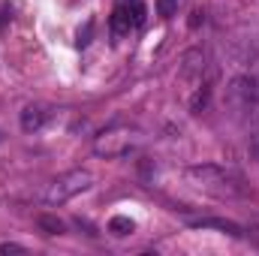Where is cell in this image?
Returning <instances> with one entry per match:
<instances>
[{"label": "cell", "instance_id": "cell-13", "mask_svg": "<svg viewBox=\"0 0 259 256\" xmlns=\"http://www.w3.org/2000/svg\"><path fill=\"white\" fill-rule=\"evenodd\" d=\"M91 33H94V21H88V24L78 30V39H75V42H78V49H84V46L91 42Z\"/></svg>", "mask_w": 259, "mask_h": 256}, {"label": "cell", "instance_id": "cell-6", "mask_svg": "<svg viewBox=\"0 0 259 256\" xmlns=\"http://www.w3.org/2000/svg\"><path fill=\"white\" fill-rule=\"evenodd\" d=\"M109 27H112V36H115V39L127 36L130 30H133V18H130V3H118V6H115V12H112V21H109Z\"/></svg>", "mask_w": 259, "mask_h": 256}, {"label": "cell", "instance_id": "cell-9", "mask_svg": "<svg viewBox=\"0 0 259 256\" xmlns=\"http://www.w3.org/2000/svg\"><path fill=\"white\" fill-rule=\"evenodd\" d=\"M36 223H39V229H42L46 235H61V232L66 229L64 220H58L55 214H39V220H36Z\"/></svg>", "mask_w": 259, "mask_h": 256}, {"label": "cell", "instance_id": "cell-12", "mask_svg": "<svg viewBox=\"0 0 259 256\" xmlns=\"http://www.w3.org/2000/svg\"><path fill=\"white\" fill-rule=\"evenodd\" d=\"M205 103H208V84H202V88L196 91V97L190 100V112H199Z\"/></svg>", "mask_w": 259, "mask_h": 256}, {"label": "cell", "instance_id": "cell-8", "mask_svg": "<svg viewBox=\"0 0 259 256\" xmlns=\"http://www.w3.org/2000/svg\"><path fill=\"white\" fill-rule=\"evenodd\" d=\"M109 232L118 235V238H124V235H130V232H136V220L127 217V214H115V217L109 220Z\"/></svg>", "mask_w": 259, "mask_h": 256}, {"label": "cell", "instance_id": "cell-3", "mask_svg": "<svg viewBox=\"0 0 259 256\" xmlns=\"http://www.w3.org/2000/svg\"><path fill=\"white\" fill-rule=\"evenodd\" d=\"M139 145H142V133L136 127H130V124H112L94 139V151L106 160L124 157L130 151H136Z\"/></svg>", "mask_w": 259, "mask_h": 256}, {"label": "cell", "instance_id": "cell-10", "mask_svg": "<svg viewBox=\"0 0 259 256\" xmlns=\"http://www.w3.org/2000/svg\"><path fill=\"white\" fill-rule=\"evenodd\" d=\"M130 18H133V27H142L145 18H148V6H145L142 0H133V3H130Z\"/></svg>", "mask_w": 259, "mask_h": 256}, {"label": "cell", "instance_id": "cell-5", "mask_svg": "<svg viewBox=\"0 0 259 256\" xmlns=\"http://www.w3.org/2000/svg\"><path fill=\"white\" fill-rule=\"evenodd\" d=\"M187 226H193V229H220V232H226V235H232V238H241V235H244V229H241L238 223L223 220V217H190Z\"/></svg>", "mask_w": 259, "mask_h": 256}, {"label": "cell", "instance_id": "cell-2", "mask_svg": "<svg viewBox=\"0 0 259 256\" xmlns=\"http://www.w3.org/2000/svg\"><path fill=\"white\" fill-rule=\"evenodd\" d=\"M226 109L235 121L250 124L253 118H259V81L253 75H235L226 84Z\"/></svg>", "mask_w": 259, "mask_h": 256}, {"label": "cell", "instance_id": "cell-11", "mask_svg": "<svg viewBox=\"0 0 259 256\" xmlns=\"http://www.w3.org/2000/svg\"><path fill=\"white\" fill-rule=\"evenodd\" d=\"M175 9H178V0H157V15L160 18H172Z\"/></svg>", "mask_w": 259, "mask_h": 256}, {"label": "cell", "instance_id": "cell-1", "mask_svg": "<svg viewBox=\"0 0 259 256\" xmlns=\"http://www.w3.org/2000/svg\"><path fill=\"white\" fill-rule=\"evenodd\" d=\"M187 181L190 187L205 196H214V199H238L244 196V184L235 172L223 169V166H214V163H202V166H190L187 172Z\"/></svg>", "mask_w": 259, "mask_h": 256}, {"label": "cell", "instance_id": "cell-7", "mask_svg": "<svg viewBox=\"0 0 259 256\" xmlns=\"http://www.w3.org/2000/svg\"><path fill=\"white\" fill-rule=\"evenodd\" d=\"M49 124V109H42V106H27L24 112H21V130L24 133H36V130H42Z\"/></svg>", "mask_w": 259, "mask_h": 256}, {"label": "cell", "instance_id": "cell-4", "mask_svg": "<svg viewBox=\"0 0 259 256\" xmlns=\"http://www.w3.org/2000/svg\"><path fill=\"white\" fill-rule=\"evenodd\" d=\"M91 184H94V175H91L88 169H69V172L58 175V178L49 184V190L42 193V202L52 205V208H55V205H64L72 196L91 190Z\"/></svg>", "mask_w": 259, "mask_h": 256}, {"label": "cell", "instance_id": "cell-14", "mask_svg": "<svg viewBox=\"0 0 259 256\" xmlns=\"http://www.w3.org/2000/svg\"><path fill=\"white\" fill-rule=\"evenodd\" d=\"M0 253H24V247L21 244H12V241H3L0 244Z\"/></svg>", "mask_w": 259, "mask_h": 256}, {"label": "cell", "instance_id": "cell-15", "mask_svg": "<svg viewBox=\"0 0 259 256\" xmlns=\"http://www.w3.org/2000/svg\"><path fill=\"white\" fill-rule=\"evenodd\" d=\"M118 3H133V0H118Z\"/></svg>", "mask_w": 259, "mask_h": 256}]
</instances>
